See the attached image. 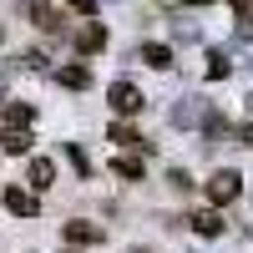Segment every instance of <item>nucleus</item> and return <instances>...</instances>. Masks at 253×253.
Returning a JSON list of instances; mask_svg holds the SVG:
<instances>
[{
	"label": "nucleus",
	"mask_w": 253,
	"mask_h": 253,
	"mask_svg": "<svg viewBox=\"0 0 253 253\" xmlns=\"http://www.w3.org/2000/svg\"><path fill=\"white\" fill-rule=\"evenodd\" d=\"M0 198H5V208H10L15 218H36V213H41V203H36V198L26 193V187H5Z\"/></svg>",
	"instance_id": "4"
},
{
	"label": "nucleus",
	"mask_w": 253,
	"mask_h": 253,
	"mask_svg": "<svg viewBox=\"0 0 253 253\" xmlns=\"http://www.w3.org/2000/svg\"><path fill=\"white\" fill-rule=\"evenodd\" d=\"M107 101L122 112V117H137L142 112V91L132 86V81H112V91H107Z\"/></svg>",
	"instance_id": "2"
},
{
	"label": "nucleus",
	"mask_w": 253,
	"mask_h": 253,
	"mask_svg": "<svg viewBox=\"0 0 253 253\" xmlns=\"http://www.w3.org/2000/svg\"><path fill=\"white\" fill-rule=\"evenodd\" d=\"M66 243H71V248H86V243H101V228H91V223H66Z\"/></svg>",
	"instance_id": "11"
},
{
	"label": "nucleus",
	"mask_w": 253,
	"mask_h": 253,
	"mask_svg": "<svg viewBox=\"0 0 253 253\" xmlns=\"http://www.w3.org/2000/svg\"><path fill=\"white\" fill-rule=\"evenodd\" d=\"M112 142H117V147H126V152H132V147H142V137H137L126 122H117V126H112Z\"/></svg>",
	"instance_id": "15"
},
{
	"label": "nucleus",
	"mask_w": 253,
	"mask_h": 253,
	"mask_svg": "<svg viewBox=\"0 0 253 253\" xmlns=\"http://www.w3.org/2000/svg\"><path fill=\"white\" fill-rule=\"evenodd\" d=\"M56 81H61L66 91H86V86H91V66L71 61V66H61V71H56Z\"/></svg>",
	"instance_id": "7"
},
{
	"label": "nucleus",
	"mask_w": 253,
	"mask_h": 253,
	"mask_svg": "<svg viewBox=\"0 0 253 253\" xmlns=\"http://www.w3.org/2000/svg\"><path fill=\"white\" fill-rule=\"evenodd\" d=\"M243 147H253V122H248V126H243Z\"/></svg>",
	"instance_id": "20"
},
{
	"label": "nucleus",
	"mask_w": 253,
	"mask_h": 253,
	"mask_svg": "<svg viewBox=\"0 0 253 253\" xmlns=\"http://www.w3.org/2000/svg\"><path fill=\"white\" fill-rule=\"evenodd\" d=\"M101 46H107V31H101L96 20H86V26L76 31V51H81V56H96Z\"/></svg>",
	"instance_id": "6"
},
{
	"label": "nucleus",
	"mask_w": 253,
	"mask_h": 253,
	"mask_svg": "<svg viewBox=\"0 0 253 253\" xmlns=\"http://www.w3.org/2000/svg\"><path fill=\"white\" fill-rule=\"evenodd\" d=\"M193 233H198V238H218V233H223V213H218V208L193 213Z\"/></svg>",
	"instance_id": "8"
},
{
	"label": "nucleus",
	"mask_w": 253,
	"mask_h": 253,
	"mask_svg": "<svg viewBox=\"0 0 253 253\" xmlns=\"http://www.w3.org/2000/svg\"><path fill=\"white\" fill-rule=\"evenodd\" d=\"M0 152H5V157L31 152V132H26V126H0Z\"/></svg>",
	"instance_id": "5"
},
{
	"label": "nucleus",
	"mask_w": 253,
	"mask_h": 253,
	"mask_svg": "<svg viewBox=\"0 0 253 253\" xmlns=\"http://www.w3.org/2000/svg\"><path fill=\"white\" fill-rule=\"evenodd\" d=\"M112 172H117V177H126V182H137V177H142V162H137V157H126V152H122V157L112 162Z\"/></svg>",
	"instance_id": "14"
},
{
	"label": "nucleus",
	"mask_w": 253,
	"mask_h": 253,
	"mask_svg": "<svg viewBox=\"0 0 253 253\" xmlns=\"http://www.w3.org/2000/svg\"><path fill=\"white\" fill-rule=\"evenodd\" d=\"M71 10H76V15H86V20H91V15H96V0H71Z\"/></svg>",
	"instance_id": "19"
},
{
	"label": "nucleus",
	"mask_w": 253,
	"mask_h": 253,
	"mask_svg": "<svg viewBox=\"0 0 253 253\" xmlns=\"http://www.w3.org/2000/svg\"><path fill=\"white\" fill-rule=\"evenodd\" d=\"M66 157H71V167H76V172H81V177H91V157H86V152H81V147H76V142L66 147Z\"/></svg>",
	"instance_id": "16"
},
{
	"label": "nucleus",
	"mask_w": 253,
	"mask_h": 253,
	"mask_svg": "<svg viewBox=\"0 0 253 253\" xmlns=\"http://www.w3.org/2000/svg\"><path fill=\"white\" fill-rule=\"evenodd\" d=\"M0 101H5V76H0Z\"/></svg>",
	"instance_id": "21"
},
{
	"label": "nucleus",
	"mask_w": 253,
	"mask_h": 253,
	"mask_svg": "<svg viewBox=\"0 0 253 253\" xmlns=\"http://www.w3.org/2000/svg\"><path fill=\"white\" fill-rule=\"evenodd\" d=\"M238 193H243V177L233 172V167H223V172L208 177V203H213V208H228Z\"/></svg>",
	"instance_id": "1"
},
{
	"label": "nucleus",
	"mask_w": 253,
	"mask_h": 253,
	"mask_svg": "<svg viewBox=\"0 0 253 253\" xmlns=\"http://www.w3.org/2000/svg\"><path fill=\"white\" fill-rule=\"evenodd\" d=\"M31 122H36V112L26 107V101H10L5 117H0V126H31Z\"/></svg>",
	"instance_id": "13"
},
{
	"label": "nucleus",
	"mask_w": 253,
	"mask_h": 253,
	"mask_svg": "<svg viewBox=\"0 0 253 253\" xmlns=\"http://www.w3.org/2000/svg\"><path fill=\"white\" fill-rule=\"evenodd\" d=\"M167 182H172V193H187V187H193V177H187L182 167H172V172H167Z\"/></svg>",
	"instance_id": "17"
},
{
	"label": "nucleus",
	"mask_w": 253,
	"mask_h": 253,
	"mask_svg": "<svg viewBox=\"0 0 253 253\" xmlns=\"http://www.w3.org/2000/svg\"><path fill=\"white\" fill-rule=\"evenodd\" d=\"M26 15L36 20V26H46V31H61V20H56V5H51V0H26Z\"/></svg>",
	"instance_id": "9"
},
{
	"label": "nucleus",
	"mask_w": 253,
	"mask_h": 253,
	"mask_svg": "<svg viewBox=\"0 0 253 253\" xmlns=\"http://www.w3.org/2000/svg\"><path fill=\"white\" fill-rule=\"evenodd\" d=\"M208 122V101L203 96H182L172 107V126H203Z\"/></svg>",
	"instance_id": "3"
},
{
	"label": "nucleus",
	"mask_w": 253,
	"mask_h": 253,
	"mask_svg": "<svg viewBox=\"0 0 253 253\" xmlns=\"http://www.w3.org/2000/svg\"><path fill=\"white\" fill-rule=\"evenodd\" d=\"M66 253H76V248H66Z\"/></svg>",
	"instance_id": "23"
},
{
	"label": "nucleus",
	"mask_w": 253,
	"mask_h": 253,
	"mask_svg": "<svg viewBox=\"0 0 253 253\" xmlns=\"http://www.w3.org/2000/svg\"><path fill=\"white\" fill-rule=\"evenodd\" d=\"M51 182H56V162H51V157H36V162H31V187L46 193Z\"/></svg>",
	"instance_id": "12"
},
{
	"label": "nucleus",
	"mask_w": 253,
	"mask_h": 253,
	"mask_svg": "<svg viewBox=\"0 0 253 253\" xmlns=\"http://www.w3.org/2000/svg\"><path fill=\"white\" fill-rule=\"evenodd\" d=\"M132 253H147V248H132Z\"/></svg>",
	"instance_id": "22"
},
{
	"label": "nucleus",
	"mask_w": 253,
	"mask_h": 253,
	"mask_svg": "<svg viewBox=\"0 0 253 253\" xmlns=\"http://www.w3.org/2000/svg\"><path fill=\"white\" fill-rule=\"evenodd\" d=\"M137 56H142L152 71H167V66H172V46H157V41H147V46H142Z\"/></svg>",
	"instance_id": "10"
},
{
	"label": "nucleus",
	"mask_w": 253,
	"mask_h": 253,
	"mask_svg": "<svg viewBox=\"0 0 253 253\" xmlns=\"http://www.w3.org/2000/svg\"><path fill=\"white\" fill-rule=\"evenodd\" d=\"M208 76L223 81V76H228V61H223V56H208Z\"/></svg>",
	"instance_id": "18"
}]
</instances>
